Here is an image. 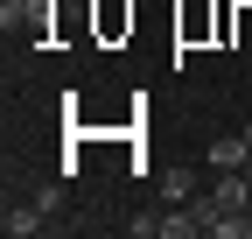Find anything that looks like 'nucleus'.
<instances>
[{
    "label": "nucleus",
    "mask_w": 252,
    "mask_h": 239,
    "mask_svg": "<svg viewBox=\"0 0 252 239\" xmlns=\"http://www.w3.org/2000/svg\"><path fill=\"white\" fill-rule=\"evenodd\" d=\"M21 7H28V0H21Z\"/></svg>",
    "instance_id": "6e6552de"
},
{
    "label": "nucleus",
    "mask_w": 252,
    "mask_h": 239,
    "mask_svg": "<svg viewBox=\"0 0 252 239\" xmlns=\"http://www.w3.org/2000/svg\"><path fill=\"white\" fill-rule=\"evenodd\" d=\"M161 197H168V204H189V197H203V176L189 169V162H175V169H161Z\"/></svg>",
    "instance_id": "f03ea898"
},
{
    "label": "nucleus",
    "mask_w": 252,
    "mask_h": 239,
    "mask_svg": "<svg viewBox=\"0 0 252 239\" xmlns=\"http://www.w3.org/2000/svg\"><path fill=\"white\" fill-rule=\"evenodd\" d=\"M203 162H210V169H245V162H252V141H245V134H217Z\"/></svg>",
    "instance_id": "f257e3e1"
},
{
    "label": "nucleus",
    "mask_w": 252,
    "mask_h": 239,
    "mask_svg": "<svg viewBox=\"0 0 252 239\" xmlns=\"http://www.w3.org/2000/svg\"><path fill=\"white\" fill-rule=\"evenodd\" d=\"M196 232H203V218L189 211V204L182 211H161V239H196Z\"/></svg>",
    "instance_id": "20e7f679"
},
{
    "label": "nucleus",
    "mask_w": 252,
    "mask_h": 239,
    "mask_svg": "<svg viewBox=\"0 0 252 239\" xmlns=\"http://www.w3.org/2000/svg\"><path fill=\"white\" fill-rule=\"evenodd\" d=\"M49 211H42V204H7V211H0V232H7V239H28V232H35Z\"/></svg>",
    "instance_id": "7ed1b4c3"
},
{
    "label": "nucleus",
    "mask_w": 252,
    "mask_h": 239,
    "mask_svg": "<svg viewBox=\"0 0 252 239\" xmlns=\"http://www.w3.org/2000/svg\"><path fill=\"white\" fill-rule=\"evenodd\" d=\"M126 225H133V239H154V232H161V211H140V218H126Z\"/></svg>",
    "instance_id": "423d86ee"
},
{
    "label": "nucleus",
    "mask_w": 252,
    "mask_h": 239,
    "mask_svg": "<svg viewBox=\"0 0 252 239\" xmlns=\"http://www.w3.org/2000/svg\"><path fill=\"white\" fill-rule=\"evenodd\" d=\"M245 183H252V162H245Z\"/></svg>",
    "instance_id": "0eeeda50"
},
{
    "label": "nucleus",
    "mask_w": 252,
    "mask_h": 239,
    "mask_svg": "<svg viewBox=\"0 0 252 239\" xmlns=\"http://www.w3.org/2000/svg\"><path fill=\"white\" fill-rule=\"evenodd\" d=\"M210 232H217V239H252V211H217Z\"/></svg>",
    "instance_id": "39448f33"
}]
</instances>
